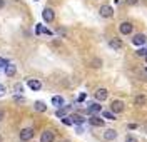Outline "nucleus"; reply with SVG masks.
I'll return each mask as SVG.
<instances>
[{
    "instance_id": "33",
    "label": "nucleus",
    "mask_w": 147,
    "mask_h": 142,
    "mask_svg": "<svg viewBox=\"0 0 147 142\" xmlns=\"http://www.w3.org/2000/svg\"><path fill=\"white\" fill-rule=\"evenodd\" d=\"M2 117H3V110H0V120H2Z\"/></svg>"
},
{
    "instance_id": "15",
    "label": "nucleus",
    "mask_w": 147,
    "mask_h": 142,
    "mask_svg": "<svg viewBox=\"0 0 147 142\" xmlns=\"http://www.w3.org/2000/svg\"><path fill=\"white\" fill-rule=\"evenodd\" d=\"M52 105H55V107H62V105H64V99H62L60 95H54V97H52Z\"/></svg>"
},
{
    "instance_id": "18",
    "label": "nucleus",
    "mask_w": 147,
    "mask_h": 142,
    "mask_svg": "<svg viewBox=\"0 0 147 142\" xmlns=\"http://www.w3.org/2000/svg\"><path fill=\"white\" fill-rule=\"evenodd\" d=\"M134 102H136V104L137 105H144L147 102V99L146 97H144V95H137V97H136V99H134Z\"/></svg>"
},
{
    "instance_id": "8",
    "label": "nucleus",
    "mask_w": 147,
    "mask_h": 142,
    "mask_svg": "<svg viewBox=\"0 0 147 142\" xmlns=\"http://www.w3.org/2000/svg\"><path fill=\"white\" fill-rule=\"evenodd\" d=\"M132 44H134V45H144V44H146V35H144V34H136V35H134V37H132Z\"/></svg>"
},
{
    "instance_id": "9",
    "label": "nucleus",
    "mask_w": 147,
    "mask_h": 142,
    "mask_svg": "<svg viewBox=\"0 0 147 142\" xmlns=\"http://www.w3.org/2000/svg\"><path fill=\"white\" fill-rule=\"evenodd\" d=\"M89 122H90V125H94V127H102V125H104V119H100V117H97V115L92 114L90 119H89Z\"/></svg>"
},
{
    "instance_id": "21",
    "label": "nucleus",
    "mask_w": 147,
    "mask_h": 142,
    "mask_svg": "<svg viewBox=\"0 0 147 142\" xmlns=\"http://www.w3.org/2000/svg\"><path fill=\"white\" fill-rule=\"evenodd\" d=\"M100 65H102V60H100V59H94V60L90 62V67H94V69H99Z\"/></svg>"
},
{
    "instance_id": "23",
    "label": "nucleus",
    "mask_w": 147,
    "mask_h": 142,
    "mask_svg": "<svg viewBox=\"0 0 147 142\" xmlns=\"http://www.w3.org/2000/svg\"><path fill=\"white\" fill-rule=\"evenodd\" d=\"M35 34H37V35L44 34V25H42V24H37V25H35Z\"/></svg>"
},
{
    "instance_id": "28",
    "label": "nucleus",
    "mask_w": 147,
    "mask_h": 142,
    "mask_svg": "<svg viewBox=\"0 0 147 142\" xmlns=\"http://www.w3.org/2000/svg\"><path fill=\"white\" fill-rule=\"evenodd\" d=\"M44 34H45V35H50V37L54 35V32H52V30H49V28H45V27H44Z\"/></svg>"
},
{
    "instance_id": "7",
    "label": "nucleus",
    "mask_w": 147,
    "mask_h": 142,
    "mask_svg": "<svg viewBox=\"0 0 147 142\" xmlns=\"http://www.w3.org/2000/svg\"><path fill=\"white\" fill-rule=\"evenodd\" d=\"M27 85L32 89V90H35V92L42 89V82H40V80H37V79H28V80H27Z\"/></svg>"
},
{
    "instance_id": "16",
    "label": "nucleus",
    "mask_w": 147,
    "mask_h": 142,
    "mask_svg": "<svg viewBox=\"0 0 147 142\" xmlns=\"http://www.w3.org/2000/svg\"><path fill=\"white\" fill-rule=\"evenodd\" d=\"M102 115H104V119H109V120H115V114L112 112V110H104V112H102Z\"/></svg>"
},
{
    "instance_id": "34",
    "label": "nucleus",
    "mask_w": 147,
    "mask_h": 142,
    "mask_svg": "<svg viewBox=\"0 0 147 142\" xmlns=\"http://www.w3.org/2000/svg\"><path fill=\"white\" fill-rule=\"evenodd\" d=\"M35 2H37V0H35Z\"/></svg>"
},
{
    "instance_id": "3",
    "label": "nucleus",
    "mask_w": 147,
    "mask_h": 142,
    "mask_svg": "<svg viewBox=\"0 0 147 142\" xmlns=\"http://www.w3.org/2000/svg\"><path fill=\"white\" fill-rule=\"evenodd\" d=\"M119 30L122 35H129V34H132V24L130 22H122L119 25Z\"/></svg>"
},
{
    "instance_id": "4",
    "label": "nucleus",
    "mask_w": 147,
    "mask_h": 142,
    "mask_svg": "<svg viewBox=\"0 0 147 142\" xmlns=\"http://www.w3.org/2000/svg\"><path fill=\"white\" fill-rule=\"evenodd\" d=\"M32 137H34V129H30V127H28V129H22V132H20V139H22L24 142L30 141Z\"/></svg>"
},
{
    "instance_id": "13",
    "label": "nucleus",
    "mask_w": 147,
    "mask_h": 142,
    "mask_svg": "<svg viewBox=\"0 0 147 142\" xmlns=\"http://www.w3.org/2000/svg\"><path fill=\"white\" fill-rule=\"evenodd\" d=\"M87 112L90 114V115H92V114H99V112H102V105H99V104H95V102H94V104L89 105Z\"/></svg>"
},
{
    "instance_id": "31",
    "label": "nucleus",
    "mask_w": 147,
    "mask_h": 142,
    "mask_svg": "<svg viewBox=\"0 0 147 142\" xmlns=\"http://www.w3.org/2000/svg\"><path fill=\"white\" fill-rule=\"evenodd\" d=\"M82 100H85V94H82L80 97H79V102H82Z\"/></svg>"
},
{
    "instance_id": "17",
    "label": "nucleus",
    "mask_w": 147,
    "mask_h": 142,
    "mask_svg": "<svg viewBox=\"0 0 147 142\" xmlns=\"http://www.w3.org/2000/svg\"><path fill=\"white\" fill-rule=\"evenodd\" d=\"M35 110H38V112H45L47 105L44 104V102H40V100H38V102H35Z\"/></svg>"
},
{
    "instance_id": "19",
    "label": "nucleus",
    "mask_w": 147,
    "mask_h": 142,
    "mask_svg": "<svg viewBox=\"0 0 147 142\" xmlns=\"http://www.w3.org/2000/svg\"><path fill=\"white\" fill-rule=\"evenodd\" d=\"M72 122H74V124H79V125H80V124L85 122V119H84L82 115H72Z\"/></svg>"
},
{
    "instance_id": "20",
    "label": "nucleus",
    "mask_w": 147,
    "mask_h": 142,
    "mask_svg": "<svg viewBox=\"0 0 147 142\" xmlns=\"http://www.w3.org/2000/svg\"><path fill=\"white\" fill-rule=\"evenodd\" d=\"M69 109H70V105H67V107H64V109H60V107H59V110H57V117H64Z\"/></svg>"
},
{
    "instance_id": "12",
    "label": "nucleus",
    "mask_w": 147,
    "mask_h": 142,
    "mask_svg": "<svg viewBox=\"0 0 147 142\" xmlns=\"http://www.w3.org/2000/svg\"><path fill=\"white\" fill-rule=\"evenodd\" d=\"M104 139H105V141H114V139H117V132H115L114 129H107V131L104 132Z\"/></svg>"
},
{
    "instance_id": "14",
    "label": "nucleus",
    "mask_w": 147,
    "mask_h": 142,
    "mask_svg": "<svg viewBox=\"0 0 147 142\" xmlns=\"http://www.w3.org/2000/svg\"><path fill=\"white\" fill-rule=\"evenodd\" d=\"M5 74L9 77H13L17 74V67L13 65V64H7V65H5Z\"/></svg>"
},
{
    "instance_id": "29",
    "label": "nucleus",
    "mask_w": 147,
    "mask_h": 142,
    "mask_svg": "<svg viewBox=\"0 0 147 142\" xmlns=\"http://www.w3.org/2000/svg\"><path fill=\"white\" fill-rule=\"evenodd\" d=\"M139 0H125V3H129V5H136Z\"/></svg>"
},
{
    "instance_id": "24",
    "label": "nucleus",
    "mask_w": 147,
    "mask_h": 142,
    "mask_svg": "<svg viewBox=\"0 0 147 142\" xmlns=\"http://www.w3.org/2000/svg\"><path fill=\"white\" fill-rule=\"evenodd\" d=\"M137 55L139 57H147V48H139V50H137Z\"/></svg>"
},
{
    "instance_id": "6",
    "label": "nucleus",
    "mask_w": 147,
    "mask_h": 142,
    "mask_svg": "<svg viewBox=\"0 0 147 142\" xmlns=\"http://www.w3.org/2000/svg\"><path fill=\"white\" fill-rule=\"evenodd\" d=\"M55 135L52 131H44L42 132V135H40V142H54Z\"/></svg>"
},
{
    "instance_id": "2",
    "label": "nucleus",
    "mask_w": 147,
    "mask_h": 142,
    "mask_svg": "<svg viewBox=\"0 0 147 142\" xmlns=\"http://www.w3.org/2000/svg\"><path fill=\"white\" fill-rule=\"evenodd\" d=\"M42 17H44V20H45L47 24H50V22H54V19H55V12L52 9H44V12H42Z\"/></svg>"
},
{
    "instance_id": "1",
    "label": "nucleus",
    "mask_w": 147,
    "mask_h": 142,
    "mask_svg": "<svg viewBox=\"0 0 147 142\" xmlns=\"http://www.w3.org/2000/svg\"><path fill=\"white\" fill-rule=\"evenodd\" d=\"M99 12H100V17H104V19H110V17H114V9H112L110 5H102Z\"/></svg>"
},
{
    "instance_id": "11",
    "label": "nucleus",
    "mask_w": 147,
    "mask_h": 142,
    "mask_svg": "<svg viewBox=\"0 0 147 142\" xmlns=\"http://www.w3.org/2000/svg\"><path fill=\"white\" fill-rule=\"evenodd\" d=\"M107 97H109L107 89H99V90L95 92V99H97V100H100V102H102V100H105Z\"/></svg>"
},
{
    "instance_id": "27",
    "label": "nucleus",
    "mask_w": 147,
    "mask_h": 142,
    "mask_svg": "<svg viewBox=\"0 0 147 142\" xmlns=\"http://www.w3.org/2000/svg\"><path fill=\"white\" fill-rule=\"evenodd\" d=\"M125 141H127V142H137V139H136L134 135H127V137H125Z\"/></svg>"
},
{
    "instance_id": "5",
    "label": "nucleus",
    "mask_w": 147,
    "mask_h": 142,
    "mask_svg": "<svg viewBox=\"0 0 147 142\" xmlns=\"http://www.w3.org/2000/svg\"><path fill=\"white\" fill-rule=\"evenodd\" d=\"M110 110H112L114 114L122 112V110H124V102H122V100H114L112 105H110Z\"/></svg>"
},
{
    "instance_id": "10",
    "label": "nucleus",
    "mask_w": 147,
    "mask_h": 142,
    "mask_svg": "<svg viewBox=\"0 0 147 142\" xmlns=\"http://www.w3.org/2000/svg\"><path fill=\"white\" fill-rule=\"evenodd\" d=\"M109 47L114 50H119V48H122V40L120 38H109Z\"/></svg>"
},
{
    "instance_id": "30",
    "label": "nucleus",
    "mask_w": 147,
    "mask_h": 142,
    "mask_svg": "<svg viewBox=\"0 0 147 142\" xmlns=\"http://www.w3.org/2000/svg\"><path fill=\"white\" fill-rule=\"evenodd\" d=\"M3 94H5V87L0 84V95H3Z\"/></svg>"
},
{
    "instance_id": "25",
    "label": "nucleus",
    "mask_w": 147,
    "mask_h": 142,
    "mask_svg": "<svg viewBox=\"0 0 147 142\" xmlns=\"http://www.w3.org/2000/svg\"><path fill=\"white\" fill-rule=\"evenodd\" d=\"M15 92H17V94H24V85L17 84V85H15Z\"/></svg>"
},
{
    "instance_id": "32",
    "label": "nucleus",
    "mask_w": 147,
    "mask_h": 142,
    "mask_svg": "<svg viewBox=\"0 0 147 142\" xmlns=\"http://www.w3.org/2000/svg\"><path fill=\"white\" fill-rule=\"evenodd\" d=\"M5 7V0H0V9H3Z\"/></svg>"
},
{
    "instance_id": "22",
    "label": "nucleus",
    "mask_w": 147,
    "mask_h": 142,
    "mask_svg": "<svg viewBox=\"0 0 147 142\" xmlns=\"http://www.w3.org/2000/svg\"><path fill=\"white\" fill-rule=\"evenodd\" d=\"M62 124H65V125H72V117H67V115H64L62 117Z\"/></svg>"
},
{
    "instance_id": "26",
    "label": "nucleus",
    "mask_w": 147,
    "mask_h": 142,
    "mask_svg": "<svg viewBox=\"0 0 147 142\" xmlns=\"http://www.w3.org/2000/svg\"><path fill=\"white\" fill-rule=\"evenodd\" d=\"M7 64H9V62H7L5 59H2V57H0V69H5V65H7Z\"/></svg>"
}]
</instances>
